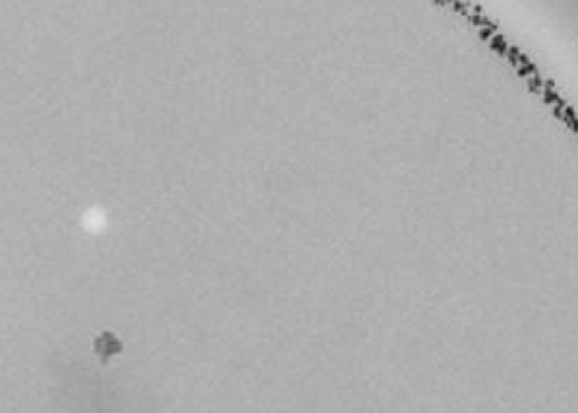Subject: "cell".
I'll list each match as a JSON object with an SVG mask.
<instances>
[{"mask_svg":"<svg viewBox=\"0 0 578 413\" xmlns=\"http://www.w3.org/2000/svg\"><path fill=\"white\" fill-rule=\"evenodd\" d=\"M121 340L114 336V334H110V332H103L97 340H95V351H97V355L101 357V359H110L112 355H117V353H121Z\"/></svg>","mask_w":578,"mask_h":413,"instance_id":"6da1fadb","label":"cell"}]
</instances>
